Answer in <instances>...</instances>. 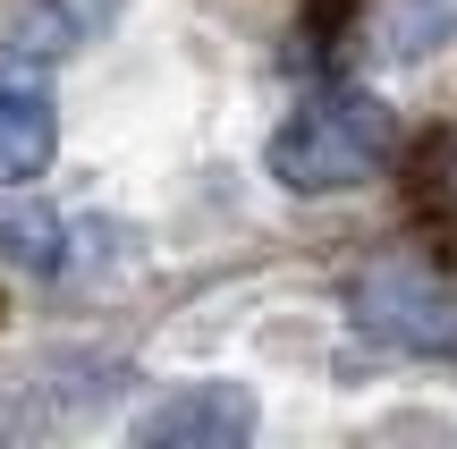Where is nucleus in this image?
I'll use <instances>...</instances> for the list:
<instances>
[{
    "label": "nucleus",
    "mask_w": 457,
    "mask_h": 449,
    "mask_svg": "<svg viewBox=\"0 0 457 449\" xmlns=\"http://www.w3.org/2000/svg\"><path fill=\"white\" fill-rule=\"evenodd\" d=\"M398 145L390 102H373L364 85H330V94H305L271 136V179L288 195H339V187H364Z\"/></svg>",
    "instance_id": "obj_1"
},
{
    "label": "nucleus",
    "mask_w": 457,
    "mask_h": 449,
    "mask_svg": "<svg viewBox=\"0 0 457 449\" xmlns=\"http://www.w3.org/2000/svg\"><path fill=\"white\" fill-rule=\"evenodd\" d=\"M347 322L364 339L398 356H424V365H457V288L424 263H381L347 288Z\"/></svg>",
    "instance_id": "obj_2"
},
{
    "label": "nucleus",
    "mask_w": 457,
    "mask_h": 449,
    "mask_svg": "<svg viewBox=\"0 0 457 449\" xmlns=\"http://www.w3.org/2000/svg\"><path fill=\"white\" fill-rule=\"evenodd\" d=\"M254 424L262 416L237 382H187L179 399H162L136 424V441L145 449H237V441H254Z\"/></svg>",
    "instance_id": "obj_3"
},
{
    "label": "nucleus",
    "mask_w": 457,
    "mask_h": 449,
    "mask_svg": "<svg viewBox=\"0 0 457 449\" xmlns=\"http://www.w3.org/2000/svg\"><path fill=\"white\" fill-rule=\"evenodd\" d=\"M51 153H60V111H51L43 77H34V60H0V179L26 187L51 170Z\"/></svg>",
    "instance_id": "obj_4"
},
{
    "label": "nucleus",
    "mask_w": 457,
    "mask_h": 449,
    "mask_svg": "<svg viewBox=\"0 0 457 449\" xmlns=\"http://www.w3.org/2000/svg\"><path fill=\"white\" fill-rule=\"evenodd\" d=\"M119 9L128 0H26L17 9V26H9V51L17 60H68V51H85L94 34H111L119 26Z\"/></svg>",
    "instance_id": "obj_5"
},
{
    "label": "nucleus",
    "mask_w": 457,
    "mask_h": 449,
    "mask_svg": "<svg viewBox=\"0 0 457 449\" xmlns=\"http://www.w3.org/2000/svg\"><path fill=\"white\" fill-rule=\"evenodd\" d=\"M0 263L51 280V271L68 263V220L51 212V204H0Z\"/></svg>",
    "instance_id": "obj_6"
},
{
    "label": "nucleus",
    "mask_w": 457,
    "mask_h": 449,
    "mask_svg": "<svg viewBox=\"0 0 457 449\" xmlns=\"http://www.w3.org/2000/svg\"><path fill=\"white\" fill-rule=\"evenodd\" d=\"M457 43V0H390L381 9V51L390 60H432Z\"/></svg>",
    "instance_id": "obj_7"
}]
</instances>
